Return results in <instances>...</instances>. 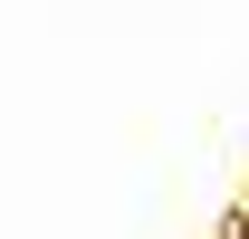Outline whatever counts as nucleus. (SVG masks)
I'll return each instance as SVG.
<instances>
[{
    "label": "nucleus",
    "mask_w": 249,
    "mask_h": 239,
    "mask_svg": "<svg viewBox=\"0 0 249 239\" xmlns=\"http://www.w3.org/2000/svg\"><path fill=\"white\" fill-rule=\"evenodd\" d=\"M240 239H249V230H240Z\"/></svg>",
    "instance_id": "1"
}]
</instances>
